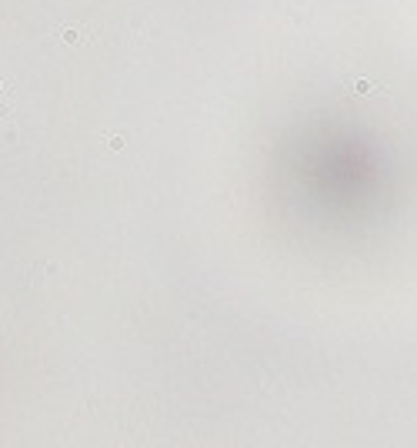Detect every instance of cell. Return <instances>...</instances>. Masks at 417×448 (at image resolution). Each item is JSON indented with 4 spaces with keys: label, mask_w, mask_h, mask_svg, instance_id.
<instances>
[{
    "label": "cell",
    "mask_w": 417,
    "mask_h": 448,
    "mask_svg": "<svg viewBox=\"0 0 417 448\" xmlns=\"http://www.w3.org/2000/svg\"><path fill=\"white\" fill-rule=\"evenodd\" d=\"M10 111H13V90H10V84L0 80V121H3Z\"/></svg>",
    "instance_id": "6da1fadb"
}]
</instances>
